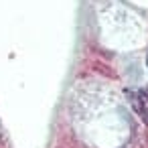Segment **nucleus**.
Returning <instances> with one entry per match:
<instances>
[{
	"mask_svg": "<svg viewBox=\"0 0 148 148\" xmlns=\"http://www.w3.org/2000/svg\"><path fill=\"white\" fill-rule=\"evenodd\" d=\"M146 65H148V59H146Z\"/></svg>",
	"mask_w": 148,
	"mask_h": 148,
	"instance_id": "nucleus-1",
	"label": "nucleus"
}]
</instances>
